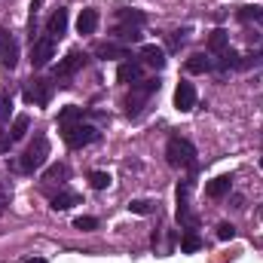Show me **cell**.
<instances>
[{
	"label": "cell",
	"mask_w": 263,
	"mask_h": 263,
	"mask_svg": "<svg viewBox=\"0 0 263 263\" xmlns=\"http://www.w3.org/2000/svg\"><path fill=\"white\" fill-rule=\"evenodd\" d=\"M0 65L9 67V70L18 65V43L6 28H0Z\"/></svg>",
	"instance_id": "7"
},
{
	"label": "cell",
	"mask_w": 263,
	"mask_h": 263,
	"mask_svg": "<svg viewBox=\"0 0 263 263\" xmlns=\"http://www.w3.org/2000/svg\"><path fill=\"white\" fill-rule=\"evenodd\" d=\"M70 178V168H67V162H55V165H49L46 172H43V181L46 184H62Z\"/></svg>",
	"instance_id": "19"
},
{
	"label": "cell",
	"mask_w": 263,
	"mask_h": 263,
	"mask_svg": "<svg viewBox=\"0 0 263 263\" xmlns=\"http://www.w3.org/2000/svg\"><path fill=\"white\" fill-rule=\"evenodd\" d=\"M165 156H168V165L196 172V147H193L187 138H181V135L168 138V144H165Z\"/></svg>",
	"instance_id": "1"
},
{
	"label": "cell",
	"mask_w": 263,
	"mask_h": 263,
	"mask_svg": "<svg viewBox=\"0 0 263 263\" xmlns=\"http://www.w3.org/2000/svg\"><path fill=\"white\" fill-rule=\"evenodd\" d=\"M9 147H12V135H9V132H3V129H0V153H6Z\"/></svg>",
	"instance_id": "32"
},
{
	"label": "cell",
	"mask_w": 263,
	"mask_h": 263,
	"mask_svg": "<svg viewBox=\"0 0 263 263\" xmlns=\"http://www.w3.org/2000/svg\"><path fill=\"white\" fill-rule=\"evenodd\" d=\"M211 67H214V62H211L205 52H193V55L187 59V70H190V73H208Z\"/></svg>",
	"instance_id": "20"
},
{
	"label": "cell",
	"mask_w": 263,
	"mask_h": 263,
	"mask_svg": "<svg viewBox=\"0 0 263 263\" xmlns=\"http://www.w3.org/2000/svg\"><path fill=\"white\" fill-rule=\"evenodd\" d=\"M223 49H230V34L223 31V28H217L211 37H208V52H214V55H220Z\"/></svg>",
	"instance_id": "21"
},
{
	"label": "cell",
	"mask_w": 263,
	"mask_h": 263,
	"mask_svg": "<svg viewBox=\"0 0 263 263\" xmlns=\"http://www.w3.org/2000/svg\"><path fill=\"white\" fill-rule=\"evenodd\" d=\"M230 190H233V178H230V175H220V178L208 181L205 196L208 199H223V196H230Z\"/></svg>",
	"instance_id": "12"
},
{
	"label": "cell",
	"mask_w": 263,
	"mask_h": 263,
	"mask_svg": "<svg viewBox=\"0 0 263 263\" xmlns=\"http://www.w3.org/2000/svg\"><path fill=\"white\" fill-rule=\"evenodd\" d=\"M141 62L156 67V70H162L165 67V49L156 46V43H147V46H141Z\"/></svg>",
	"instance_id": "10"
},
{
	"label": "cell",
	"mask_w": 263,
	"mask_h": 263,
	"mask_svg": "<svg viewBox=\"0 0 263 263\" xmlns=\"http://www.w3.org/2000/svg\"><path fill=\"white\" fill-rule=\"evenodd\" d=\"M114 37L120 43H141V28L138 25H117L114 28Z\"/></svg>",
	"instance_id": "18"
},
{
	"label": "cell",
	"mask_w": 263,
	"mask_h": 263,
	"mask_svg": "<svg viewBox=\"0 0 263 263\" xmlns=\"http://www.w3.org/2000/svg\"><path fill=\"white\" fill-rule=\"evenodd\" d=\"M86 59H89V55H86V52H80V49L67 52L65 59H62V62L55 65V80H67V77H73V73H77L80 67L86 65Z\"/></svg>",
	"instance_id": "8"
},
{
	"label": "cell",
	"mask_w": 263,
	"mask_h": 263,
	"mask_svg": "<svg viewBox=\"0 0 263 263\" xmlns=\"http://www.w3.org/2000/svg\"><path fill=\"white\" fill-rule=\"evenodd\" d=\"M117 22H120V25H138V28H141V25L147 22V15H144L141 9H120V12H117Z\"/></svg>",
	"instance_id": "22"
},
{
	"label": "cell",
	"mask_w": 263,
	"mask_h": 263,
	"mask_svg": "<svg viewBox=\"0 0 263 263\" xmlns=\"http://www.w3.org/2000/svg\"><path fill=\"white\" fill-rule=\"evenodd\" d=\"M95 28H98V9H83L80 12V18H77V31L80 34H95Z\"/></svg>",
	"instance_id": "15"
},
{
	"label": "cell",
	"mask_w": 263,
	"mask_h": 263,
	"mask_svg": "<svg viewBox=\"0 0 263 263\" xmlns=\"http://www.w3.org/2000/svg\"><path fill=\"white\" fill-rule=\"evenodd\" d=\"M214 67H217V70H239V67H242V55H239L236 49H223L220 59L214 62Z\"/></svg>",
	"instance_id": "17"
},
{
	"label": "cell",
	"mask_w": 263,
	"mask_h": 263,
	"mask_svg": "<svg viewBox=\"0 0 263 263\" xmlns=\"http://www.w3.org/2000/svg\"><path fill=\"white\" fill-rule=\"evenodd\" d=\"M260 214H263V208H260Z\"/></svg>",
	"instance_id": "35"
},
{
	"label": "cell",
	"mask_w": 263,
	"mask_h": 263,
	"mask_svg": "<svg viewBox=\"0 0 263 263\" xmlns=\"http://www.w3.org/2000/svg\"><path fill=\"white\" fill-rule=\"evenodd\" d=\"M153 92H159V80H141V83H135L132 86V95L126 98V114L129 117H138L144 110V104L150 101Z\"/></svg>",
	"instance_id": "3"
},
{
	"label": "cell",
	"mask_w": 263,
	"mask_h": 263,
	"mask_svg": "<svg viewBox=\"0 0 263 263\" xmlns=\"http://www.w3.org/2000/svg\"><path fill=\"white\" fill-rule=\"evenodd\" d=\"M98 135H101V132L95 129V126H89V123H77V126L62 129V138H65L67 147H86V144H95Z\"/></svg>",
	"instance_id": "4"
},
{
	"label": "cell",
	"mask_w": 263,
	"mask_h": 263,
	"mask_svg": "<svg viewBox=\"0 0 263 263\" xmlns=\"http://www.w3.org/2000/svg\"><path fill=\"white\" fill-rule=\"evenodd\" d=\"M95 55L98 59H123V62H129V49L126 46H120V43H98L95 46Z\"/></svg>",
	"instance_id": "13"
},
{
	"label": "cell",
	"mask_w": 263,
	"mask_h": 263,
	"mask_svg": "<svg viewBox=\"0 0 263 263\" xmlns=\"http://www.w3.org/2000/svg\"><path fill=\"white\" fill-rule=\"evenodd\" d=\"M49 98H52V83H49V80H43V77H31V80L25 83V101L46 107Z\"/></svg>",
	"instance_id": "5"
},
{
	"label": "cell",
	"mask_w": 263,
	"mask_h": 263,
	"mask_svg": "<svg viewBox=\"0 0 263 263\" xmlns=\"http://www.w3.org/2000/svg\"><path fill=\"white\" fill-rule=\"evenodd\" d=\"M65 31H67V9L59 6V9L49 15V22H46V34L55 40V37H65Z\"/></svg>",
	"instance_id": "11"
},
{
	"label": "cell",
	"mask_w": 263,
	"mask_h": 263,
	"mask_svg": "<svg viewBox=\"0 0 263 263\" xmlns=\"http://www.w3.org/2000/svg\"><path fill=\"white\" fill-rule=\"evenodd\" d=\"M260 168H263V159H260Z\"/></svg>",
	"instance_id": "34"
},
{
	"label": "cell",
	"mask_w": 263,
	"mask_h": 263,
	"mask_svg": "<svg viewBox=\"0 0 263 263\" xmlns=\"http://www.w3.org/2000/svg\"><path fill=\"white\" fill-rule=\"evenodd\" d=\"M117 80L120 83H129V86H135V83H141V65L138 62H123V65L117 67Z\"/></svg>",
	"instance_id": "14"
},
{
	"label": "cell",
	"mask_w": 263,
	"mask_h": 263,
	"mask_svg": "<svg viewBox=\"0 0 263 263\" xmlns=\"http://www.w3.org/2000/svg\"><path fill=\"white\" fill-rule=\"evenodd\" d=\"M199 248H202V236H199L196 230H187L184 239H181V251L184 254H196Z\"/></svg>",
	"instance_id": "24"
},
{
	"label": "cell",
	"mask_w": 263,
	"mask_h": 263,
	"mask_svg": "<svg viewBox=\"0 0 263 263\" xmlns=\"http://www.w3.org/2000/svg\"><path fill=\"white\" fill-rule=\"evenodd\" d=\"M52 55H55V40H52L49 34L40 37V40H34V46H31V65L34 67H46Z\"/></svg>",
	"instance_id": "6"
},
{
	"label": "cell",
	"mask_w": 263,
	"mask_h": 263,
	"mask_svg": "<svg viewBox=\"0 0 263 263\" xmlns=\"http://www.w3.org/2000/svg\"><path fill=\"white\" fill-rule=\"evenodd\" d=\"M77 123H83V107H77V104H67L59 110V126L67 129V126H77Z\"/></svg>",
	"instance_id": "16"
},
{
	"label": "cell",
	"mask_w": 263,
	"mask_h": 263,
	"mask_svg": "<svg viewBox=\"0 0 263 263\" xmlns=\"http://www.w3.org/2000/svg\"><path fill=\"white\" fill-rule=\"evenodd\" d=\"M129 211L132 214H150V211H153V202H150V199H132Z\"/></svg>",
	"instance_id": "29"
},
{
	"label": "cell",
	"mask_w": 263,
	"mask_h": 263,
	"mask_svg": "<svg viewBox=\"0 0 263 263\" xmlns=\"http://www.w3.org/2000/svg\"><path fill=\"white\" fill-rule=\"evenodd\" d=\"M25 263H46L43 257H31V260H25Z\"/></svg>",
	"instance_id": "33"
},
{
	"label": "cell",
	"mask_w": 263,
	"mask_h": 263,
	"mask_svg": "<svg viewBox=\"0 0 263 263\" xmlns=\"http://www.w3.org/2000/svg\"><path fill=\"white\" fill-rule=\"evenodd\" d=\"M77 202H80L77 193H59V196H52V208H55V211H67V208L77 205Z\"/></svg>",
	"instance_id": "26"
},
{
	"label": "cell",
	"mask_w": 263,
	"mask_h": 263,
	"mask_svg": "<svg viewBox=\"0 0 263 263\" xmlns=\"http://www.w3.org/2000/svg\"><path fill=\"white\" fill-rule=\"evenodd\" d=\"M110 175L107 172H89V184H92V190H107L110 187Z\"/></svg>",
	"instance_id": "27"
},
{
	"label": "cell",
	"mask_w": 263,
	"mask_h": 263,
	"mask_svg": "<svg viewBox=\"0 0 263 263\" xmlns=\"http://www.w3.org/2000/svg\"><path fill=\"white\" fill-rule=\"evenodd\" d=\"M9 114H12V95L9 92H0V129L9 123Z\"/></svg>",
	"instance_id": "28"
},
{
	"label": "cell",
	"mask_w": 263,
	"mask_h": 263,
	"mask_svg": "<svg viewBox=\"0 0 263 263\" xmlns=\"http://www.w3.org/2000/svg\"><path fill=\"white\" fill-rule=\"evenodd\" d=\"M46 156H49V141H46V135H37V138L28 144V150L22 153V159H18V172H22V175H34V172H40L43 162H46Z\"/></svg>",
	"instance_id": "2"
},
{
	"label": "cell",
	"mask_w": 263,
	"mask_h": 263,
	"mask_svg": "<svg viewBox=\"0 0 263 263\" xmlns=\"http://www.w3.org/2000/svg\"><path fill=\"white\" fill-rule=\"evenodd\" d=\"M175 107L181 114H190L196 107V86L193 83H187V80L178 83V89H175Z\"/></svg>",
	"instance_id": "9"
},
{
	"label": "cell",
	"mask_w": 263,
	"mask_h": 263,
	"mask_svg": "<svg viewBox=\"0 0 263 263\" xmlns=\"http://www.w3.org/2000/svg\"><path fill=\"white\" fill-rule=\"evenodd\" d=\"M217 239H220V242H233V239H236V227L227 223V220L217 223Z\"/></svg>",
	"instance_id": "31"
},
{
	"label": "cell",
	"mask_w": 263,
	"mask_h": 263,
	"mask_svg": "<svg viewBox=\"0 0 263 263\" xmlns=\"http://www.w3.org/2000/svg\"><path fill=\"white\" fill-rule=\"evenodd\" d=\"M28 129H31V117H28V114H18V117L12 120V129H9L12 141H22V138L28 135Z\"/></svg>",
	"instance_id": "23"
},
{
	"label": "cell",
	"mask_w": 263,
	"mask_h": 263,
	"mask_svg": "<svg viewBox=\"0 0 263 263\" xmlns=\"http://www.w3.org/2000/svg\"><path fill=\"white\" fill-rule=\"evenodd\" d=\"M260 245H263V242H260Z\"/></svg>",
	"instance_id": "36"
},
{
	"label": "cell",
	"mask_w": 263,
	"mask_h": 263,
	"mask_svg": "<svg viewBox=\"0 0 263 263\" xmlns=\"http://www.w3.org/2000/svg\"><path fill=\"white\" fill-rule=\"evenodd\" d=\"M239 22H254V25H263V6H239Z\"/></svg>",
	"instance_id": "25"
},
{
	"label": "cell",
	"mask_w": 263,
	"mask_h": 263,
	"mask_svg": "<svg viewBox=\"0 0 263 263\" xmlns=\"http://www.w3.org/2000/svg\"><path fill=\"white\" fill-rule=\"evenodd\" d=\"M73 227H77V230H83V233H92V230H98V217L83 214V217H77V220H73Z\"/></svg>",
	"instance_id": "30"
}]
</instances>
